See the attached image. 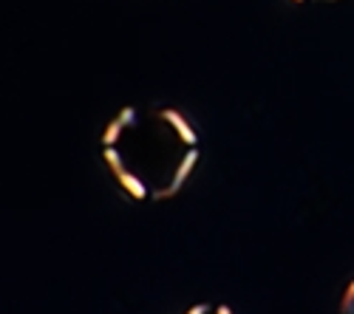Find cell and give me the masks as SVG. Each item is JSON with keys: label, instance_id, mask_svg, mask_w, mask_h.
<instances>
[{"label": "cell", "instance_id": "6da1fadb", "mask_svg": "<svg viewBox=\"0 0 354 314\" xmlns=\"http://www.w3.org/2000/svg\"><path fill=\"white\" fill-rule=\"evenodd\" d=\"M201 156L198 130L165 105H131L102 133V159L113 181L139 202L176 195Z\"/></svg>", "mask_w": 354, "mask_h": 314}, {"label": "cell", "instance_id": "7a4b0ae2", "mask_svg": "<svg viewBox=\"0 0 354 314\" xmlns=\"http://www.w3.org/2000/svg\"><path fill=\"white\" fill-rule=\"evenodd\" d=\"M185 314H232V311H230V306H224V303H218V306H213V303H198V306H190Z\"/></svg>", "mask_w": 354, "mask_h": 314}, {"label": "cell", "instance_id": "3957f363", "mask_svg": "<svg viewBox=\"0 0 354 314\" xmlns=\"http://www.w3.org/2000/svg\"><path fill=\"white\" fill-rule=\"evenodd\" d=\"M340 314H354V280L346 286L343 300H340Z\"/></svg>", "mask_w": 354, "mask_h": 314}, {"label": "cell", "instance_id": "277c9868", "mask_svg": "<svg viewBox=\"0 0 354 314\" xmlns=\"http://www.w3.org/2000/svg\"><path fill=\"white\" fill-rule=\"evenodd\" d=\"M295 3H335V0H295Z\"/></svg>", "mask_w": 354, "mask_h": 314}]
</instances>
